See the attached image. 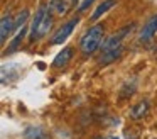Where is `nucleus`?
Instances as JSON below:
<instances>
[{"label": "nucleus", "mask_w": 157, "mask_h": 139, "mask_svg": "<svg viewBox=\"0 0 157 139\" xmlns=\"http://www.w3.org/2000/svg\"><path fill=\"white\" fill-rule=\"evenodd\" d=\"M103 26L96 24V26H91L85 34H83L81 41H79V51H81L85 56H90L93 54L100 46H101V41H103Z\"/></svg>", "instance_id": "obj_1"}, {"label": "nucleus", "mask_w": 157, "mask_h": 139, "mask_svg": "<svg viewBox=\"0 0 157 139\" xmlns=\"http://www.w3.org/2000/svg\"><path fill=\"white\" fill-rule=\"evenodd\" d=\"M132 29H133V24H130V26H125L123 29L117 31V32L112 34L110 37H106L101 44V51L103 53H108V51H113V49H117V47H122V41L125 39L127 34Z\"/></svg>", "instance_id": "obj_2"}, {"label": "nucleus", "mask_w": 157, "mask_h": 139, "mask_svg": "<svg viewBox=\"0 0 157 139\" xmlns=\"http://www.w3.org/2000/svg\"><path fill=\"white\" fill-rule=\"evenodd\" d=\"M79 24V17H71L69 20H66L64 24H63L61 27H59L58 31H56V34L52 36L51 39V44H63V41H66L69 37V34L75 31V27Z\"/></svg>", "instance_id": "obj_3"}, {"label": "nucleus", "mask_w": 157, "mask_h": 139, "mask_svg": "<svg viewBox=\"0 0 157 139\" xmlns=\"http://www.w3.org/2000/svg\"><path fill=\"white\" fill-rule=\"evenodd\" d=\"M157 34V14L150 15L147 19V22L144 24L142 31L139 34V43H149L154 36Z\"/></svg>", "instance_id": "obj_4"}, {"label": "nucleus", "mask_w": 157, "mask_h": 139, "mask_svg": "<svg viewBox=\"0 0 157 139\" xmlns=\"http://www.w3.org/2000/svg\"><path fill=\"white\" fill-rule=\"evenodd\" d=\"M149 110H150V102L147 100V98H142V100H139L132 108H130L128 117L132 119V121L139 122V121H142V119H145L147 115H149Z\"/></svg>", "instance_id": "obj_5"}, {"label": "nucleus", "mask_w": 157, "mask_h": 139, "mask_svg": "<svg viewBox=\"0 0 157 139\" xmlns=\"http://www.w3.org/2000/svg\"><path fill=\"white\" fill-rule=\"evenodd\" d=\"M14 29H15V17L12 14H5L0 20V41L5 43Z\"/></svg>", "instance_id": "obj_6"}, {"label": "nucleus", "mask_w": 157, "mask_h": 139, "mask_svg": "<svg viewBox=\"0 0 157 139\" xmlns=\"http://www.w3.org/2000/svg\"><path fill=\"white\" fill-rule=\"evenodd\" d=\"M49 7H46L44 3H42L41 7L37 9V12H36L34 19H32V24H31V31H29V41L31 43H34L36 39H37V31H39V26H41L42 19H44L46 12H48Z\"/></svg>", "instance_id": "obj_7"}, {"label": "nucleus", "mask_w": 157, "mask_h": 139, "mask_svg": "<svg viewBox=\"0 0 157 139\" xmlns=\"http://www.w3.org/2000/svg\"><path fill=\"white\" fill-rule=\"evenodd\" d=\"M73 56H75V47L73 46L63 47V51H59V53L56 54L54 61H52V68H64L66 64L73 59Z\"/></svg>", "instance_id": "obj_8"}, {"label": "nucleus", "mask_w": 157, "mask_h": 139, "mask_svg": "<svg viewBox=\"0 0 157 139\" xmlns=\"http://www.w3.org/2000/svg\"><path fill=\"white\" fill-rule=\"evenodd\" d=\"M25 34H27V29H25V27L19 29V32L15 34V37L10 41V44H9V49L5 51V54H12V53H15V51H17L19 47L22 46V41H24Z\"/></svg>", "instance_id": "obj_9"}, {"label": "nucleus", "mask_w": 157, "mask_h": 139, "mask_svg": "<svg viewBox=\"0 0 157 139\" xmlns=\"http://www.w3.org/2000/svg\"><path fill=\"white\" fill-rule=\"evenodd\" d=\"M51 26H52V9L49 7L48 12H46V15H44V19H42V22H41V26H39L37 39H39V37H42V36H46V34L51 31Z\"/></svg>", "instance_id": "obj_10"}, {"label": "nucleus", "mask_w": 157, "mask_h": 139, "mask_svg": "<svg viewBox=\"0 0 157 139\" xmlns=\"http://www.w3.org/2000/svg\"><path fill=\"white\" fill-rule=\"evenodd\" d=\"M115 5H117V0H105V2H101L98 7H96L95 12H93L91 20H98L103 14H106L110 9H112V7H115Z\"/></svg>", "instance_id": "obj_11"}, {"label": "nucleus", "mask_w": 157, "mask_h": 139, "mask_svg": "<svg viewBox=\"0 0 157 139\" xmlns=\"http://www.w3.org/2000/svg\"><path fill=\"white\" fill-rule=\"evenodd\" d=\"M120 56H122V47H117V49H113V51L103 53L101 56H100L98 63H100V64H108V63H113V61H117Z\"/></svg>", "instance_id": "obj_12"}, {"label": "nucleus", "mask_w": 157, "mask_h": 139, "mask_svg": "<svg viewBox=\"0 0 157 139\" xmlns=\"http://www.w3.org/2000/svg\"><path fill=\"white\" fill-rule=\"evenodd\" d=\"M24 139H49L48 134L44 132V129L41 127H29L24 132Z\"/></svg>", "instance_id": "obj_13"}, {"label": "nucleus", "mask_w": 157, "mask_h": 139, "mask_svg": "<svg viewBox=\"0 0 157 139\" xmlns=\"http://www.w3.org/2000/svg\"><path fill=\"white\" fill-rule=\"evenodd\" d=\"M27 19H29V10L27 9L21 10V12L15 15V29H22L24 24L27 22Z\"/></svg>", "instance_id": "obj_14"}, {"label": "nucleus", "mask_w": 157, "mask_h": 139, "mask_svg": "<svg viewBox=\"0 0 157 139\" xmlns=\"http://www.w3.org/2000/svg\"><path fill=\"white\" fill-rule=\"evenodd\" d=\"M51 9H54L58 14H64L66 10H68V9H66V3L61 2V0H54V2H52V5H51Z\"/></svg>", "instance_id": "obj_15"}, {"label": "nucleus", "mask_w": 157, "mask_h": 139, "mask_svg": "<svg viewBox=\"0 0 157 139\" xmlns=\"http://www.w3.org/2000/svg\"><path fill=\"white\" fill-rule=\"evenodd\" d=\"M93 2H95V0H83V3L79 5V12H85V10L88 9V7L91 5Z\"/></svg>", "instance_id": "obj_16"}, {"label": "nucleus", "mask_w": 157, "mask_h": 139, "mask_svg": "<svg viewBox=\"0 0 157 139\" xmlns=\"http://www.w3.org/2000/svg\"><path fill=\"white\" fill-rule=\"evenodd\" d=\"M75 3H76V0H73V5H75Z\"/></svg>", "instance_id": "obj_17"}, {"label": "nucleus", "mask_w": 157, "mask_h": 139, "mask_svg": "<svg viewBox=\"0 0 157 139\" xmlns=\"http://www.w3.org/2000/svg\"><path fill=\"white\" fill-rule=\"evenodd\" d=\"M95 139H103V137H95Z\"/></svg>", "instance_id": "obj_18"}, {"label": "nucleus", "mask_w": 157, "mask_h": 139, "mask_svg": "<svg viewBox=\"0 0 157 139\" xmlns=\"http://www.w3.org/2000/svg\"><path fill=\"white\" fill-rule=\"evenodd\" d=\"M112 139H118V137H112Z\"/></svg>", "instance_id": "obj_19"}]
</instances>
